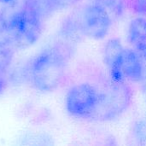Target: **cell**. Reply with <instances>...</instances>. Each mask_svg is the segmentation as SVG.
Here are the masks:
<instances>
[{"mask_svg":"<svg viewBox=\"0 0 146 146\" xmlns=\"http://www.w3.org/2000/svg\"><path fill=\"white\" fill-rule=\"evenodd\" d=\"M9 11L0 17V27L15 46L27 47L34 44L42 31V16L35 0H24L8 5Z\"/></svg>","mask_w":146,"mask_h":146,"instance_id":"1","label":"cell"},{"mask_svg":"<svg viewBox=\"0 0 146 146\" xmlns=\"http://www.w3.org/2000/svg\"><path fill=\"white\" fill-rule=\"evenodd\" d=\"M69 51L60 45L46 48L33 59L30 74L33 86L41 92L56 90L65 77Z\"/></svg>","mask_w":146,"mask_h":146,"instance_id":"2","label":"cell"},{"mask_svg":"<svg viewBox=\"0 0 146 146\" xmlns=\"http://www.w3.org/2000/svg\"><path fill=\"white\" fill-rule=\"evenodd\" d=\"M98 92V104L91 119L103 121L114 120L127 110L132 102V91L124 81L111 80Z\"/></svg>","mask_w":146,"mask_h":146,"instance_id":"3","label":"cell"},{"mask_svg":"<svg viewBox=\"0 0 146 146\" xmlns=\"http://www.w3.org/2000/svg\"><path fill=\"white\" fill-rule=\"evenodd\" d=\"M78 20L83 35L92 39L104 38L112 25L110 11L104 6L92 2L84 7Z\"/></svg>","mask_w":146,"mask_h":146,"instance_id":"4","label":"cell"},{"mask_svg":"<svg viewBox=\"0 0 146 146\" xmlns=\"http://www.w3.org/2000/svg\"><path fill=\"white\" fill-rule=\"evenodd\" d=\"M98 90L88 83H81L71 87L66 95V109L77 118H91L98 101Z\"/></svg>","mask_w":146,"mask_h":146,"instance_id":"5","label":"cell"},{"mask_svg":"<svg viewBox=\"0 0 146 146\" xmlns=\"http://www.w3.org/2000/svg\"><path fill=\"white\" fill-rule=\"evenodd\" d=\"M124 49L121 40L118 38L110 39L104 46V62L111 80L115 81L125 80L121 71V59Z\"/></svg>","mask_w":146,"mask_h":146,"instance_id":"6","label":"cell"},{"mask_svg":"<svg viewBox=\"0 0 146 146\" xmlns=\"http://www.w3.org/2000/svg\"><path fill=\"white\" fill-rule=\"evenodd\" d=\"M121 71L125 80L133 82H144L143 65L134 49H124L121 59Z\"/></svg>","mask_w":146,"mask_h":146,"instance_id":"7","label":"cell"},{"mask_svg":"<svg viewBox=\"0 0 146 146\" xmlns=\"http://www.w3.org/2000/svg\"><path fill=\"white\" fill-rule=\"evenodd\" d=\"M127 39L132 47L146 43V18L139 16L131 21L127 29Z\"/></svg>","mask_w":146,"mask_h":146,"instance_id":"8","label":"cell"},{"mask_svg":"<svg viewBox=\"0 0 146 146\" xmlns=\"http://www.w3.org/2000/svg\"><path fill=\"white\" fill-rule=\"evenodd\" d=\"M14 43L5 31L0 27V70L5 71L14 58Z\"/></svg>","mask_w":146,"mask_h":146,"instance_id":"9","label":"cell"},{"mask_svg":"<svg viewBox=\"0 0 146 146\" xmlns=\"http://www.w3.org/2000/svg\"><path fill=\"white\" fill-rule=\"evenodd\" d=\"M106 8L111 15L121 16L124 11V0H90Z\"/></svg>","mask_w":146,"mask_h":146,"instance_id":"10","label":"cell"},{"mask_svg":"<svg viewBox=\"0 0 146 146\" xmlns=\"http://www.w3.org/2000/svg\"><path fill=\"white\" fill-rule=\"evenodd\" d=\"M133 132L136 140L141 143H146V120H142L137 122Z\"/></svg>","mask_w":146,"mask_h":146,"instance_id":"11","label":"cell"},{"mask_svg":"<svg viewBox=\"0 0 146 146\" xmlns=\"http://www.w3.org/2000/svg\"><path fill=\"white\" fill-rule=\"evenodd\" d=\"M80 0H48L51 8L55 9H62L68 7H71Z\"/></svg>","mask_w":146,"mask_h":146,"instance_id":"12","label":"cell"},{"mask_svg":"<svg viewBox=\"0 0 146 146\" xmlns=\"http://www.w3.org/2000/svg\"><path fill=\"white\" fill-rule=\"evenodd\" d=\"M133 10L140 16H146V0H132Z\"/></svg>","mask_w":146,"mask_h":146,"instance_id":"13","label":"cell"},{"mask_svg":"<svg viewBox=\"0 0 146 146\" xmlns=\"http://www.w3.org/2000/svg\"><path fill=\"white\" fill-rule=\"evenodd\" d=\"M3 72V71L0 70V95L3 93V92L4 91V88L6 86V80H5V78H4Z\"/></svg>","mask_w":146,"mask_h":146,"instance_id":"14","label":"cell"},{"mask_svg":"<svg viewBox=\"0 0 146 146\" xmlns=\"http://www.w3.org/2000/svg\"><path fill=\"white\" fill-rule=\"evenodd\" d=\"M24 0H0L1 3L6 4L7 6L8 5H13V4H15V3H21Z\"/></svg>","mask_w":146,"mask_h":146,"instance_id":"15","label":"cell"},{"mask_svg":"<svg viewBox=\"0 0 146 146\" xmlns=\"http://www.w3.org/2000/svg\"><path fill=\"white\" fill-rule=\"evenodd\" d=\"M143 92L145 93V101H146V82L145 83L144 86H143Z\"/></svg>","mask_w":146,"mask_h":146,"instance_id":"16","label":"cell"}]
</instances>
